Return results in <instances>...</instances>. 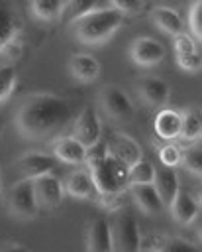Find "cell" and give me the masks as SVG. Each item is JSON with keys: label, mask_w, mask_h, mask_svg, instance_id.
<instances>
[{"label": "cell", "mask_w": 202, "mask_h": 252, "mask_svg": "<svg viewBox=\"0 0 202 252\" xmlns=\"http://www.w3.org/2000/svg\"><path fill=\"white\" fill-rule=\"evenodd\" d=\"M100 104L104 112L118 122H127L135 114L127 93L118 85H104L100 89Z\"/></svg>", "instance_id": "cell-6"}, {"label": "cell", "mask_w": 202, "mask_h": 252, "mask_svg": "<svg viewBox=\"0 0 202 252\" xmlns=\"http://www.w3.org/2000/svg\"><path fill=\"white\" fill-rule=\"evenodd\" d=\"M151 20L157 24L159 30H163L169 35H177L182 32V18L178 16L177 10L169 6H155L151 10Z\"/></svg>", "instance_id": "cell-22"}, {"label": "cell", "mask_w": 202, "mask_h": 252, "mask_svg": "<svg viewBox=\"0 0 202 252\" xmlns=\"http://www.w3.org/2000/svg\"><path fill=\"white\" fill-rule=\"evenodd\" d=\"M153 185H155V189L159 191V195H161V199L165 201V205H169V203L173 201V197L177 195V191H178V187H180V181H178V175L175 173L173 167L163 165V169H155Z\"/></svg>", "instance_id": "cell-21"}, {"label": "cell", "mask_w": 202, "mask_h": 252, "mask_svg": "<svg viewBox=\"0 0 202 252\" xmlns=\"http://www.w3.org/2000/svg\"><path fill=\"white\" fill-rule=\"evenodd\" d=\"M157 250H163V252H192V250H198V244L190 242L188 238H182V236H165L163 242L157 244Z\"/></svg>", "instance_id": "cell-29"}, {"label": "cell", "mask_w": 202, "mask_h": 252, "mask_svg": "<svg viewBox=\"0 0 202 252\" xmlns=\"http://www.w3.org/2000/svg\"><path fill=\"white\" fill-rule=\"evenodd\" d=\"M182 120H180V136L184 142H198L202 136V116L200 110L196 108H186L184 112H180Z\"/></svg>", "instance_id": "cell-23"}, {"label": "cell", "mask_w": 202, "mask_h": 252, "mask_svg": "<svg viewBox=\"0 0 202 252\" xmlns=\"http://www.w3.org/2000/svg\"><path fill=\"white\" fill-rule=\"evenodd\" d=\"M63 187L71 197H76V199H90V197H94L98 193L88 169L71 171L67 175V179L63 181Z\"/></svg>", "instance_id": "cell-17"}, {"label": "cell", "mask_w": 202, "mask_h": 252, "mask_svg": "<svg viewBox=\"0 0 202 252\" xmlns=\"http://www.w3.org/2000/svg\"><path fill=\"white\" fill-rule=\"evenodd\" d=\"M173 47H175V53L192 51V49H196V39L192 35H188L186 32H180V33L173 35Z\"/></svg>", "instance_id": "cell-34"}, {"label": "cell", "mask_w": 202, "mask_h": 252, "mask_svg": "<svg viewBox=\"0 0 202 252\" xmlns=\"http://www.w3.org/2000/svg\"><path fill=\"white\" fill-rule=\"evenodd\" d=\"M69 71L71 75L80 83H92L100 75V63L90 53H75L69 59Z\"/></svg>", "instance_id": "cell-16"}, {"label": "cell", "mask_w": 202, "mask_h": 252, "mask_svg": "<svg viewBox=\"0 0 202 252\" xmlns=\"http://www.w3.org/2000/svg\"><path fill=\"white\" fill-rule=\"evenodd\" d=\"M24 244H16V242H4L0 244V250H24Z\"/></svg>", "instance_id": "cell-37"}, {"label": "cell", "mask_w": 202, "mask_h": 252, "mask_svg": "<svg viewBox=\"0 0 202 252\" xmlns=\"http://www.w3.org/2000/svg\"><path fill=\"white\" fill-rule=\"evenodd\" d=\"M73 120L71 104L53 93H35L16 110L18 132L31 142H45L59 136Z\"/></svg>", "instance_id": "cell-1"}, {"label": "cell", "mask_w": 202, "mask_h": 252, "mask_svg": "<svg viewBox=\"0 0 202 252\" xmlns=\"http://www.w3.org/2000/svg\"><path fill=\"white\" fill-rule=\"evenodd\" d=\"M33 187H35V197L39 203V209H55L61 205L63 195H65V187L63 181L53 173H43L39 177L33 179Z\"/></svg>", "instance_id": "cell-8"}, {"label": "cell", "mask_w": 202, "mask_h": 252, "mask_svg": "<svg viewBox=\"0 0 202 252\" xmlns=\"http://www.w3.org/2000/svg\"><path fill=\"white\" fill-rule=\"evenodd\" d=\"M180 120H182V116L178 110H173V108L159 110V114L155 116V122H153L155 134L165 142L177 140L180 136Z\"/></svg>", "instance_id": "cell-18"}, {"label": "cell", "mask_w": 202, "mask_h": 252, "mask_svg": "<svg viewBox=\"0 0 202 252\" xmlns=\"http://www.w3.org/2000/svg\"><path fill=\"white\" fill-rule=\"evenodd\" d=\"M169 207H171L173 219L182 226L190 224L200 215V199L194 193H190L186 187H178V191L173 197V201L169 203Z\"/></svg>", "instance_id": "cell-10"}, {"label": "cell", "mask_w": 202, "mask_h": 252, "mask_svg": "<svg viewBox=\"0 0 202 252\" xmlns=\"http://www.w3.org/2000/svg\"><path fill=\"white\" fill-rule=\"evenodd\" d=\"M155 177V165L145 159L143 156L139 159H135L131 165H127V179L129 185L131 183H153Z\"/></svg>", "instance_id": "cell-25"}, {"label": "cell", "mask_w": 202, "mask_h": 252, "mask_svg": "<svg viewBox=\"0 0 202 252\" xmlns=\"http://www.w3.org/2000/svg\"><path fill=\"white\" fill-rule=\"evenodd\" d=\"M53 156L63 163L82 165L86 161V146L75 136H59L53 144Z\"/></svg>", "instance_id": "cell-13"}, {"label": "cell", "mask_w": 202, "mask_h": 252, "mask_svg": "<svg viewBox=\"0 0 202 252\" xmlns=\"http://www.w3.org/2000/svg\"><path fill=\"white\" fill-rule=\"evenodd\" d=\"M0 193H2V183H0Z\"/></svg>", "instance_id": "cell-38"}, {"label": "cell", "mask_w": 202, "mask_h": 252, "mask_svg": "<svg viewBox=\"0 0 202 252\" xmlns=\"http://www.w3.org/2000/svg\"><path fill=\"white\" fill-rule=\"evenodd\" d=\"M94 8H96V0H65L59 20L71 24V22H75L76 18L84 16L86 12H90V10H94Z\"/></svg>", "instance_id": "cell-26"}, {"label": "cell", "mask_w": 202, "mask_h": 252, "mask_svg": "<svg viewBox=\"0 0 202 252\" xmlns=\"http://www.w3.org/2000/svg\"><path fill=\"white\" fill-rule=\"evenodd\" d=\"M131 195L137 207L147 215H159L165 209V201L153 183H131Z\"/></svg>", "instance_id": "cell-15"}, {"label": "cell", "mask_w": 202, "mask_h": 252, "mask_svg": "<svg viewBox=\"0 0 202 252\" xmlns=\"http://www.w3.org/2000/svg\"><path fill=\"white\" fill-rule=\"evenodd\" d=\"M139 96L149 104V106H165L171 96V87L167 81L161 77H143L139 81Z\"/></svg>", "instance_id": "cell-14"}, {"label": "cell", "mask_w": 202, "mask_h": 252, "mask_svg": "<svg viewBox=\"0 0 202 252\" xmlns=\"http://www.w3.org/2000/svg\"><path fill=\"white\" fill-rule=\"evenodd\" d=\"M73 136L80 140L84 146H92L102 138V122L94 106H84L80 110L73 126Z\"/></svg>", "instance_id": "cell-9"}, {"label": "cell", "mask_w": 202, "mask_h": 252, "mask_svg": "<svg viewBox=\"0 0 202 252\" xmlns=\"http://www.w3.org/2000/svg\"><path fill=\"white\" fill-rule=\"evenodd\" d=\"M18 83V73L12 63H0V102L10 98Z\"/></svg>", "instance_id": "cell-28"}, {"label": "cell", "mask_w": 202, "mask_h": 252, "mask_svg": "<svg viewBox=\"0 0 202 252\" xmlns=\"http://www.w3.org/2000/svg\"><path fill=\"white\" fill-rule=\"evenodd\" d=\"M110 4L122 14H139L143 10V0H110Z\"/></svg>", "instance_id": "cell-35"}, {"label": "cell", "mask_w": 202, "mask_h": 252, "mask_svg": "<svg viewBox=\"0 0 202 252\" xmlns=\"http://www.w3.org/2000/svg\"><path fill=\"white\" fill-rule=\"evenodd\" d=\"M180 158H182V152L178 146L175 144H163L159 148V159L163 165H169V167H177L180 163Z\"/></svg>", "instance_id": "cell-32"}, {"label": "cell", "mask_w": 202, "mask_h": 252, "mask_svg": "<svg viewBox=\"0 0 202 252\" xmlns=\"http://www.w3.org/2000/svg\"><path fill=\"white\" fill-rule=\"evenodd\" d=\"M8 207L10 211L24 219L29 220L39 213V203L35 197V187H33V179L24 177L18 183H14L10 187V195H8Z\"/></svg>", "instance_id": "cell-4"}, {"label": "cell", "mask_w": 202, "mask_h": 252, "mask_svg": "<svg viewBox=\"0 0 202 252\" xmlns=\"http://www.w3.org/2000/svg\"><path fill=\"white\" fill-rule=\"evenodd\" d=\"M129 57L137 67H155L165 59V45L155 37H135L129 45Z\"/></svg>", "instance_id": "cell-7"}, {"label": "cell", "mask_w": 202, "mask_h": 252, "mask_svg": "<svg viewBox=\"0 0 202 252\" xmlns=\"http://www.w3.org/2000/svg\"><path fill=\"white\" fill-rule=\"evenodd\" d=\"M108 152L114 154L116 158H120L126 165H131L135 159H139L143 156L139 144L129 134H124V132H116L114 134L112 142L108 144Z\"/></svg>", "instance_id": "cell-19"}, {"label": "cell", "mask_w": 202, "mask_h": 252, "mask_svg": "<svg viewBox=\"0 0 202 252\" xmlns=\"http://www.w3.org/2000/svg\"><path fill=\"white\" fill-rule=\"evenodd\" d=\"M180 163L184 165V169L196 177H200L202 173V148H200V140L198 142H190V146L182 152Z\"/></svg>", "instance_id": "cell-27"}, {"label": "cell", "mask_w": 202, "mask_h": 252, "mask_svg": "<svg viewBox=\"0 0 202 252\" xmlns=\"http://www.w3.org/2000/svg\"><path fill=\"white\" fill-rule=\"evenodd\" d=\"M65 0H29L31 14L41 22H55L61 18Z\"/></svg>", "instance_id": "cell-24"}, {"label": "cell", "mask_w": 202, "mask_h": 252, "mask_svg": "<svg viewBox=\"0 0 202 252\" xmlns=\"http://www.w3.org/2000/svg\"><path fill=\"white\" fill-rule=\"evenodd\" d=\"M2 53H4V55L10 59V61H16V59L22 55V43H20V41L14 37V39H12V41H10V43H8V45L2 49Z\"/></svg>", "instance_id": "cell-36"}, {"label": "cell", "mask_w": 202, "mask_h": 252, "mask_svg": "<svg viewBox=\"0 0 202 252\" xmlns=\"http://www.w3.org/2000/svg\"><path fill=\"white\" fill-rule=\"evenodd\" d=\"M124 14L116 8H94L84 16L71 22V30L75 37L86 45H100L106 43L122 26Z\"/></svg>", "instance_id": "cell-2"}, {"label": "cell", "mask_w": 202, "mask_h": 252, "mask_svg": "<svg viewBox=\"0 0 202 252\" xmlns=\"http://www.w3.org/2000/svg\"><path fill=\"white\" fill-rule=\"evenodd\" d=\"M98 195H122L127 185V165L114 154H106L100 161L88 167Z\"/></svg>", "instance_id": "cell-3"}, {"label": "cell", "mask_w": 202, "mask_h": 252, "mask_svg": "<svg viewBox=\"0 0 202 252\" xmlns=\"http://www.w3.org/2000/svg\"><path fill=\"white\" fill-rule=\"evenodd\" d=\"M86 250L90 252H112V228L104 217H96L90 220L86 228Z\"/></svg>", "instance_id": "cell-12"}, {"label": "cell", "mask_w": 202, "mask_h": 252, "mask_svg": "<svg viewBox=\"0 0 202 252\" xmlns=\"http://www.w3.org/2000/svg\"><path fill=\"white\" fill-rule=\"evenodd\" d=\"M18 32L20 20L14 4L10 0H0V53L14 37H18Z\"/></svg>", "instance_id": "cell-20"}, {"label": "cell", "mask_w": 202, "mask_h": 252, "mask_svg": "<svg viewBox=\"0 0 202 252\" xmlns=\"http://www.w3.org/2000/svg\"><path fill=\"white\" fill-rule=\"evenodd\" d=\"M110 228H112L114 250H122V252H137L139 250L141 234H139V226L129 211L118 213L114 222H110Z\"/></svg>", "instance_id": "cell-5"}, {"label": "cell", "mask_w": 202, "mask_h": 252, "mask_svg": "<svg viewBox=\"0 0 202 252\" xmlns=\"http://www.w3.org/2000/svg\"><path fill=\"white\" fill-rule=\"evenodd\" d=\"M188 26L194 39H202V0H194L188 10Z\"/></svg>", "instance_id": "cell-30"}, {"label": "cell", "mask_w": 202, "mask_h": 252, "mask_svg": "<svg viewBox=\"0 0 202 252\" xmlns=\"http://www.w3.org/2000/svg\"><path fill=\"white\" fill-rule=\"evenodd\" d=\"M177 55V65L188 73H198L200 71V53L198 49L192 51H182V53H175Z\"/></svg>", "instance_id": "cell-31"}, {"label": "cell", "mask_w": 202, "mask_h": 252, "mask_svg": "<svg viewBox=\"0 0 202 252\" xmlns=\"http://www.w3.org/2000/svg\"><path fill=\"white\" fill-rule=\"evenodd\" d=\"M108 154V144L106 142H102V138L98 140V142H94L92 146H86V165L90 167L92 163H96V161H100L104 156Z\"/></svg>", "instance_id": "cell-33"}, {"label": "cell", "mask_w": 202, "mask_h": 252, "mask_svg": "<svg viewBox=\"0 0 202 252\" xmlns=\"http://www.w3.org/2000/svg\"><path fill=\"white\" fill-rule=\"evenodd\" d=\"M16 167L24 177L35 179V177L55 169V158L49 154H43V152H25L24 156H20Z\"/></svg>", "instance_id": "cell-11"}]
</instances>
